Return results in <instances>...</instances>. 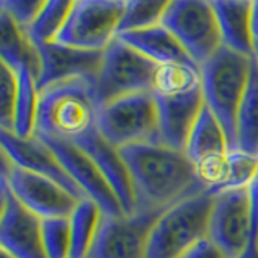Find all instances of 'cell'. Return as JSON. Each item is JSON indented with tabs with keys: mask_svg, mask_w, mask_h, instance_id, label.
I'll use <instances>...</instances> for the list:
<instances>
[{
	"mask_svg": "<svg viewBox=\"0 0 258 258\" xmlns=\"http://www.w3.org/2000/svg\"><path fill=\"white\" fill-rule=\"evenodd\" d=\"M18 73V95L15 103V116L12 133L20 139L36 136L37 111H39V87L37 79L29 70Z\"/></svg>",
	"mask_w": 258,
	"mask_h": 258,
	"instance_id": "cell-24",
	"label": "cell"
},
{
	"mask_svg": "<svg viewBox=\"0 0 258 258\" xmlns=\"http://www.w3.org/2000/svg\"><path fill=\"white\" fill-rule=\"evenodd\" d=\"M71 7L73 2L70 0H47L37 18L26 29L31 42L37 48L55 42L67 23Z\"/></svg>",
	"mask_w": 258,
	"mask_h": 258,
	"instance_id": "cell-26",
	"label": "cell"
},
{
	"mask_svg": "<svg viewBox=\"0 0 258 258\" xmlns=\"http://www.w3.org/2000/svg\"><path fill=\"white\" fill-rule=\"evenodd\" d=\"M158 116V144L185 150L194 124L204 108L202 87L179 95H155Z\"/></svg>",
	"mask_w": 258,
	"mask_h": 258,
	"instance_id": "cell-16",
	"label": "cell"
},
{
	"mask_svg": "<svg viewBox=\"0 0 258 258\" xmlns=\"http://www.w3.org/2000/svg\"><path fill=\"white\" fill-rule=\"evenodd\" d=\"M76 145L83 149L95 161V165L99 166L103 176L107 177L124 215H134L137 212L136 196L131 176H129L124 160L119 155V150L105 141L99 131L92 133Z\"/></svg>",
	"mask_w": 258,
	"mask_h": 258,
	"instance_id": "cell-17",
	"label": "cell"
},
{
	"mask_svg": "<svg viewBox=\"0 0 258 258\" xmlns=\"http://www.w3.org/2000/svg\"><path fill=\"white\" fill-rule=\"evenodd\" d=\"M163 212L134 215H103L89 258H147V245L153 224Z\"/></svg>",
	"mask_w": 258,
	"mask_h": 258,
	"instance_id": "cell-10",
	"label": "cell"
},
{
	"mask_svg": "<svg viewBox=\"0 0 258 258\" xmlns=\"http://www.w3.org/2000/svg\"><path fill=\"white\" fill-rule=\"evenodd\" d=\"M0 245L13 258H45L42 247V220L13 197L5 182L0 181Z\"/></svg>",
	"mask_w": 258,
	"mask_h": 258,
	"instance_id": "cell-13",
	"label": "cell"
},
{
	"mask_svg": "<svg viewBox=\"0 0 258 258\" xmlns=\"http://www.w3.org/2000/svg\"><path fill=\"white\" fill-rule=\"evenodd\" d=\"M252 58L221 47L200 67L202 95L223 126L231 149H236V119L248 84Z\"/></svg>",
	"mask_w": 258,
	"mask_h": 258,
	"instance_id": "cell-3",
	"label": "cell"
},
{
	"mask_svg": "<svg viewBox=\"0 0 258 258\" xmlns=\"http://www.w3.org/2000/svg\"><path fill=\"white\" fill-rule=\"evenodd\" d=\"M37 50L40 58L37 76L39 91L47 86L71 79L95 81L103 60V52L81 50L58 42L42 45Z\"/></svg>",
	"mask_w": 258,
	"mask_h": 258,
	"instance_id": "cell-15",
	"label": "cell"
},
{
	"mask_svg": "<svg viewBox=\"0 0 258 258\" xmlns=\"http://www.w3.org/2000/svg\"><path fill=\"white\" fill-rule=\"evenodd\" d=\"M97 127L115 149L158 142V116L153 92L123 95L100 105Z\"/></svg>",
	"mask_w": 258,
	"mask_h": 258,
	"instance_id": "cell-5",
	"label": "cell"
},
{
	"mask_svg": "<svg viewBox=\"0 0 258 258\" xmlns=\"http://www.w3.org/2000/svg\"><path fill=\"white\" fill-rule=\"evenodd\" d=\"M102 218L103 213L95 202L91 199H83L78 202L76 208L70 215V258H89Z\"/></svg>",
	"mask_w": 258,
	"mask_h": 258,
	"instance_id": "cell-23",
	"label": "cell"
},
{
	"mask_svg": "<svg viewBox=\"0 0 258 258\" xmlns=\"http://www.w3.org/2000/svg\"><path fill=\"white\" fill-rule=\"evenodd\" d=\"M236 258H258V245H255V244H248L244 252H242V253H240L239 256H236Z\"/></svg>",
	"mask_w": 258,
	"mask_h": 258,
	"instance_id": "cell-33",
	"label": "cell"
},
{
	"mask_svg": "<svg viewBox=\"0 0 258 258\" xmlns=\"http://www.w3.org/2000/svg\"><path fill=\"white\" fill-rule=\"evenodd\" d=\"M18 95V73L0 61V129L12 131Z\"/></svg>",
	"mask_w": 258,
	"mask_h": 258,
	"instance_id": "cell-29",
	"label": "cell"
},
{
	"mask_svg": "<svg viewBox=\"0 0 258 258\" xmlns=\"http://www.w3.org/2000/svg\"><path fill=\"white\" fill-rule=\"evenodd\" d=\"M252 5L247 0L212 2L223 47L250 58L253 56Z\"/></svg>",
	"mask_w": 258,
	"mask_h": 258,
	"instance_id": "cell-18",
	"label": "cell"
},
{
	"mask_svg": "<svg viewBox=\"0 0 258 258\" xmlns=\"http://www.w3.org/2000/svg\"><path fill=\"white\" fill-rule=\"evenodd\" d=\"M181 258H226L221 250L218 248L208 237L200 240L196 247H192L189 252H185Z\"/></svg>",
	"mask_w": 258,
	"mask_h": 258,
	"instance_id": "cell-31",
	"label": "cell"
},
{
	"mask_svg": "<svg viewBox=\"0 0 258 258\" xmlns=\"http://www.w3.org/2000/svg\"><path fill=\"white\" fill-rule=\"evenodd\" d=\"M208 239L226 258H236L250 242L248 187L213 196L208 221Z\"/></svg>",
	"mask_w": 258,
	"mask_h": 258,
	"instance_id": "cell-11",
	"label": "cell"
},
{
	"mask_svg": "<svg viewBox=\"0 0 258 258\" xmlns=\"http://www.w3.org/2000/svg\"><path fill=\"white\" fill-rule=\"evenodd\" d=\"M161 24L176 37L197 67H202L223 47L212 2H168Z\"/></svg>",
	"mask_w": 258,
	"mask_h": 258,
	"instance_id": "cell-6",
	"label": "cell"
},
{
	"mask_svg": "<svg viewBox=\"0 0 258 258\" xmlns=\"http://www.w3.org/2000/svg\"><path fill=\"white\" fill-rule=\"evenodd\" d=\"M42 141L52 149L55 157L58 158L61 166L64 168V171L76 182V185L83 190L84 196L100 207L103 215L107 216L124 215L115 192H113L111 185L107 181V177L103 176L99 166L95 165V161L83 149L71 142L52 141V139H42Z\"/></svg>",
	"mask_w": 258,
	"mask_h": 258,
	"instance_id": "cell-12",
	"label": "cell"
},
{
	"mask_svg": "<svg viewBox=\"0 0 258 258\" xmlns=\"http://www.w3.org/2000/svg\"><path fill=\"white\" fill-rule=\"evenodd\" d=\"M100 103L95 95V81L71 79L39 91L36 136L78 144L99 131Z\"/></svg>",
	"mask_w": 258,
	"mask_h": 258,
	"instance_id": "cell-2",
	"label": "cell"
},
{
	"mask_svg": "<svg viewBox=\"0 0 258 258\" xmlns=\"http://www.w3.org/2000/svg\"><path fill=\"white\" fill-rule=\"evenodd\" d=\"M0 139H2L4 153L15 166L28 169L31 173L44 176L47 179L60 184L78 200L87 199L83 190L76 185V182L64 171V168L55 157L52 149L37 136L29 137V139H20L12 131L0 129Z\"/></svg>",
	"mask_w": 258,
	"mask_h": 258,
	"instance_id": "cell-14",
	"label": "cell"
},
{
	"mask_svg": "<svg viewBox=\"0 0 258 258\" xmlns=\"http://www.w3.org/2000/svg\"><path fill=\"white\" fill-rule=\"evenodd\" d=\"M40 232H42V247L45 258H70V218H48V220H42Z\"/></svg>",
	"mask_w": 258,
	"mask_h": 258,
	"instance_id": "cell-28",
	"label": "cell"
},
{
	"mask_svg": "<svg viewBox=\"0 0 258 258\" xmlns=\"http://www.w3.org/2000/svg\"><path fill=\"white\" fill-rule=\"evenodd\" d=\"M166 5L168 2H158V0H126L118 34L161 24Z\"/></svg>",
	"mask_w": 258,
	"mask_h": 258,
	"instance_id": "cell-27",
	"label": "cell"
},
{
	"mask_svg": "<svg viewBox=\"0 0 258 258\" xmlns=\"http://www.w3.org/2000/svg\"><path fill=\"white\" fill-rule=\"evenodd\" d=\"M236 149L258 157V64L253 56L248 84L237 111Z\"/></svg>",
	"mask_w": 258,
	"mask_h": 258,
	"instance_id": "cell-22",
	"label": "cell"
},
{
	"mask_svg": "<svg viewBox=\"0 0 258 258\" xmlns=\"http://www.w3.org/2000/svg\"><path fill=\"white\" fill-rule=\"evenodd\" d=\"M118 39H121L124 44L133 47L134 50L142 53L145 58H149L158 67L169 63L192 61L176 37L163 24H157V26L141 31L123 32V34H118Z\"/></svg>",
	"mask_w": 258,
	"mask_h": 258,
	"instance_id": "cell-19",
	"label": "cell"
},
{
	"mask_svg": "<svg viewBox=\"0 0 258 258\" xmlns=\"http://www.w3.org/2000/svg\"><path fill=\"white\" fill-rule=\"evenodd\" d=\"M126 0H75L55 42L103 52L118 37Z\"/></svg>",
	"mask_w": 258,
	"mask_h": 258,
	"instance_id": "cell-8",
	"label": "cell"
},
{
	"mask_svg": "<svg viewBox=\"0 0 258 258\" xmlns=\"http://www.w3.org/2000/svg\"><path fill=\"white\" fill-rule=\"evenodd\" d=\"M157 67L116 37L103 50L102 67L95 79L97 100L103 105L123 95L153 92Z\"/></svg>",
	"mask_w": 258,
	"mask_h": 258,
	"instance_id": "cell-7",
	"label": "cell"
},
{
	"mask_svg": "<svg viewBox=\"0 0 258 258\" xmlns=\"http://www.w3.org/2000/svg\"><path fill=\"white\" fill-rule=\"evenodd\" d=\"M0 56L15 71L29 70L37 79L40 70L37 47L31 42L26 29L4 10H0Z\"/></svg>",
	"mask_w": 258,
	"mask_h": 258,
	"instance_id": "cell-21",
	"label": "cell"
},
{
	"mask_svg": "<svg viewBox=\"0 0 258 258\" xmlns=\"http://www.w3.org/2000/svg\"><path fill=\"white\" fill-rule=\"evenodd\" d=\"M13 197L40 220L48 218H70L78 205V199L44 176L15 166L8 157L2 155V177Z\"/></svg>",
	"mask_w": 258,
	"mask_h": 258,
	"instance_id": "cell-9",
	"label": "cell"
},
{
	"mask_svg": "<svg viewBox=\"0 0 258 258\" xmlns=\"http://www.w3.org/2000/svg\"><path fill=\"white\" fill-rule=\"evenodd\" d=\"M229 150L231 145L223 126L207 105H204L185 145V155L194 166H200L224 157Z\"/></svg>",
	"mask_w": 258,
	"mask_h": 258,
	"instance_id": "cell-20",
	"label": "cell"
},
{
	"mask_svg": "<svg viewBox=\"0 0 258 258\" xmlns=\"http://www.w3.org/2000/svg\"><path fill=\"white\" fill-rule=\"evenodd\" d=\"M253 60L258 64V44H253Z\"/></svg>",
	"mask_w": 258,
	"mask_h": 258,
	"instance_id": "cell-34",
	"label": "cell"
},
{
	"mask_svg": "<svg viewBox=\"0 0 258 258\" xmlns=\"http://www.w3.org/2000/svg\"><path fill=\"white\" fill-rule=\"evenodd\" d=\"M118 150L131 176L137 210L165 212L177 202L204 192L196 166L182 150L158 142Z\"/></svg>",
	"mask_w": 258,
	"mask_h": 258,
	"instance_id": "cell-1",
	"label": "cell"
},
{
	"mask_svg": "<svg viewBox=\"0 0 258 258\" xmlns=\"http://www.w3.org/2000/svg\"><path fill=\"white\" fill-rule=\"evenodd\" d=\"M252 34H253V44H258V2L252 5Z\"/></svg>",
	"mask_w": 258,
	"mask_h": 258,
	"instance_id": "cell-32",
	"label": "cell"
},
{
	"mask_svg": "<svg viewBox=\"0 0 258 258\" xmlns=\"http://www.w3.org/2000/svg\"><path fill=\"white\" fill-rule=\"evenodd\" d=\"M202 87L200 67L196 63H169L157 67L153 94L179 95Z\"/></svg>",
	"mask_w": 258,
	"mask_h": 258,
	"instance_id": "cell-25",
	"label": "cell"
},
{
	"mask_svg": "<svg viewBox=\"0 0 258 258\" xmlns=\"http://www.w3.org/2000/svg\"><path fill=\"white\" fill-rule=\"evenodd\" d=\"M0 258H13V256L8 255L7 252H4V250H0Z\"/></svg>",
	"mask_w": 258,
	"mask_h": 258,
	"instance_id": "cell-35",
	"label": "cell"
},
{
	"mask_svg": "<svg viewBox=\"0 0 258 258\" xmlns=\"http://www.w3.org/2000/svg\"><path fill=\"white\" fill-rule=\"evenodd\" d=\"M44 0H2L0 10L7 12L21 28L28 29L44 7Z\"/></svg>",
	"mask_w": 258,
	"mask_h": 258,
	"instance_id": "cell-30",
	"label": "cell"
},
{
	"mask_svg": "<svg viewBox=\"0 0 258 258\" xmlns=\"http://www.w3.org/2000/svg\"><path fill=\"white\" fill-rule=\"evenodd\" d=\"M213 196L200 192L166 208L153 224L147 258H181L208 237Z\"/></svg>",
	"mask_w": 258,
	"mask_h": 258,
	"instance_id": "cell-4",
	"label": "cell"
}]
</instances>
